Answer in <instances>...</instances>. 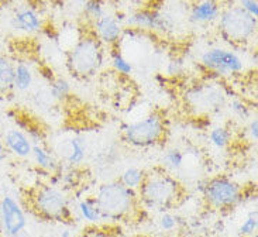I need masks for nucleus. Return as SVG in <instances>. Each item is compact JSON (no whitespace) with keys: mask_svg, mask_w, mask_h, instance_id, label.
Wrapping results in <instances>:
<instances>
[{"mask_svg":"<svg viewBox=\"0 0 258 237\" xmlns=\"http://www.w3.org/2000/svg\"><path fill=\"white\" fill-rule=\"evenodd\" d=\"M137 195L141 208L169 212L181 203L185 195V188L165 168L157 167L147 172L146 180L137 191Z\"/></svg>","mask_w":258,"mask_h":237,"instance_id":"f257e3e1","label":"nucleus"},{"mask_svg":"<svg viewBox=\"0 0 258 237\" xmlns=\"http://www.w3.org/2000/svg\"><path fill=\"white\" fill-rule=\"evenodd\" d=\"M27 206L47 222H72L74 212L67 191L51 184H40L28 191Z\"/></svg>","mask_w":258,"mask_h":237,"instance_id":"f03ea898","label":"nucleus"},{"mask_svg":"<svg viewBox=\"0 0 258 237\" xmlns=\"http://www.w3.org/2000/svg\"><path fill=\"white\" fill-rule=\"evenodd\" d=\"M95 198L102 210L103 220H128L141 209L137 192L124 187L120 181L102 184L98 187Z\"/></svg>","mask_w":258,"mask_h":237,"instance_id":"7ed1b4c3","label":"nucleus"},{"mask_svg":"<svg viewBox=\"0 0 258 237\" xmlns=\"http://www.w3.org/2000/svg\"><path fill=\"white\" fill-rule=\"evenodd\" d=\"M68 54V68L81 79L95 77L105 63V45L100 42L89 24Z\"/></svg>","mask_w":258,"mask_h":237,"instance_id":"20e7f679","label":"nucleus"},{"mask_svg":"<svg viewBox=\"0 0 258 237\" xmlns=\"http://www.w3.org/2000/svg\"><path fill=\"white\" fill-rule=\"evenodd\" d=\"M120 129L123 140L128 146L137 148L158 146L165 140L168 133L167 118L158 112L150 113L133 123H123Z\"/></svg>","mask_w":258,"mask_h":237,"instance_id":"39448f33","label":"nucleus"},{"mask_svg":"<svg viewBox=\"0 0 258 237\" xmlns=\"http://www.w3.org/2000/svg\"><path fill=\"white\" fill-rule=\"evenodd\" d=\"M217 27L224 41L231 45H244L255 35L257 19L240 6H229L222 10Z\"/></svg>","mask_w":258,"mask_h":237,"instance_id":"423d86ee","label":"nucleus"},{"mask_svg":"<svg viewBox=\"0 0 258 237\" xmlns=\"http://www.w3.org/2000/svg\"><path fill=\"white\" fill-rule=\"evenodd\" d=\"M201 191L206 203L216 210L234 209L244 201V189L226 175H216L208 180Z\"/></svg>","mask_w":258,"mask_h":237,"instance_id":"0eeeda50","label":"nucleus"},{"mask_svg":"<svg viewBox=\"0 0 258 237\" xmlns=\"http://www.w3.org/2000/svg\"><path fill=\"white\" fill-rule=\"evenodd\" d=\"M201 67L220 77L237 75L244 71V61L237 52L227 48L213 47L201 55Z\"/></svg>","mask_w":258,"mask_h":237,"instance_id":"6e6552de","label":"nucleus"},{"mask_svg":"<svg viewBox=\"0 0 258 237\" xmlns=\"http://www.w3.org/2000/svg\"><path fill=\"white\" fill-rule=\"evenodd\" d=\"M27 216L17 199L10 195L0 198V231L5 237H21L27 229Z\"/></svg>","mask_w":258,"mask_h":237,"instance_id":"1a4fd4ad","label":"nucleus"},{"mask_svg":"<svg viewBox=\"0 0 258 237\" xmlns=\"http://www.w3.org/2000/svg\"><path fill=\"white\" fill-rule=\"evenodd\" d=\"M189 105L201 112H219L226 105V93L220 86L203 84L188 92Z\"/></svg>","mask_w":258,"mask_h":237,"instance_id":"9d476101","label":"nucleus"},{"mask_svg":"<svg viewBox=\"0 0 258 237\" xmlns=\"http://www.w3.org/2000/svg\"><path fill=\"white\" fill-rule=\"evenodd\" d=\"M127 26L133 30H143L151 33H168L171 21L164 13L153 7H143L128 16Z\"/></svg>","mask_w":258,"mask_h":237,"instance_id":"9b49d317","label":"nucleus"},{"mask_svg":"<svg viewBox=\"0 0 258 237\" xmlns=\"http://www.w3.org/2000/svg\"><path fill=\"white\" fill-rule=\"evenodd\" d=\"M93 33L96 34L100 42L103 45H107L109 48L119 47L120 41L123 40L124 28L121 21L114 14L106 13L100 19L91 24Z\"/></svg>","mask_w":258,"mask_h":237,"instance_id":"f8f14e48","label":"nucleus"},{"mask_svg":"<svg viewBox=\"0 0 258 237\" xmlns=\"http://www.w3.org/2000/svg\"><path fill=\"white\" fill-rule=\"evenodd\" d=\"M0 139L3 141L9 154H12L17 158H23V160L31 157L33 141L28 137L27 133L21 130L20 127L9 129Z\"/></svg>","mask_w":258,"mask_h":237,"instance_id":"ddd939ff","label":"nucleus"},{"mask_svg":"<svg viewBox=\"0 0 258 237\" xmlns=\"http://www.w3.org/2000/svg\"><path fill=\"white\" fill-rule=\"evenodd\" d=\"M10 24H12V28L17 31L33 34V33H38L42 28V19L33 7L23 6L14 10L13 16L10 19Z\"/></svg>","mask_w":258,"mask_h":237,"instance_id":"4468645a","label":"nucleus"},{"mask_svg":"<svg viewBox=\"0 0 258 237\" xmlns=\"http://www.w3.org/2000/svg\"><path fill=\"white\" fill-rule=\"evenodd\" d=\"M31 157L34 160L35 165L47 174H54L63 169L62 162L56 158V155L52 153V150H49L48 146L44 144V141L33 143Z\"/></svg>","mask_w":258,"mask_h":237,"instance_id":"2eb2a0df","label":"nucleus"},{"mask_svg":"<svg viewBox=\"0 0 258 237\" xmlns=\"http://www.w3.org/2000/svg\"><path fill=\"white\" fill-rule=\"evenodd\" d=\"M222 10V5L217 0H201L190 9L189 20L195 24L215 23L220 17Z\"/></svg>","mask_w":258,"mask_h":237,"instance_id":"dca6fc26","label":"nucleus"},{"mask_svg":"<svg viewBox=\"0 0 258 237\" xmlns=\"http://www.w3.org/2000/svg\"><path fill=\"white\" fill-rule=\"evenodd\" d=\"M88 155V147L84 139L81 137H72L67 141L63 147V160L67 165L75 168L79 167Z\"/></svg>","mask_w":258,"mask_h":237,"instance_id":"f3484780","label":"nucleus"},{"mask_svg":"<svg viewBox=\"0 0 258 237\" xmlns=\"http://www.w3.org/2000/svg\"><path fill=\"white\" fill-rule=\"evenodd\" d=\"M14 91V63L0 54V98H7Z\"/></svg>","mask_w":258,"mask_h":237,"instance_id":"a211bd4d","label":"nucleus"},{"mask_svg":"<svg viewBox=\"0 0 258 237\" xmlns=\"http://www.w3.org/2000/svg\"><path fill=\"white\" fill-rule=\"evenodd\" d=\"M78 212L85 222H88L89 224H99L100 222H103L102 210L99 208L95 196L88 195L82 198L78 202Z\"/></svg>","mask_w":258,"mask_h":237,"instance_id":"6ab92c4d","label":"nucleus"},{"mask_svg":"<svg viewBox=\"0 0 258 237\" xmlns=\"http://www.w3.org/2000/svg\"><path fill=\"white\" fill-rule=\"evenodd\" d=\"M34 82V74L24 61L14 64V91L27 92Z\"/></svg>","mask_w":258,"mask_h":237,"instance_id":"aec40b11","label":"nucleus"},{"mask_svg":"<svg viewBox=\"0 0 258 237\" xmlns=\"http://www.w3.org/2000/svg\"><path fill=\"white\" fill-rule=\"evenodd\" d=\"M146 175L147 171H144V169L139 167H130L123 171V174L120 175L119 181L128 189H133L137 192L146 180Z\"/></svg>","mask_w":258,"mask_h":237,"instance_id":"412c9836","label":"nucleus"},{"mask_svg":"<svg viewBox=\"0 0 258 237\" xmlns=\"http://www.w3.org/2000/svg\"><path fill=\"white\" fill-rule=\"evenodd\" d=\"M49 95L54 100L58 102H65L71 98L72 95V88H71L70 81H67L62 77L52 78L49 81Z\"/></svg>","mask_w":258,"mask_h":237,"instance_id":"4be33fe9","label":"nucleus"},{"mask_svg":"<svg viewBox=\"0 0 258 237\" xmlns=\"http://www.w3.org/2000/svg\"><path fill=\"white\" fill-rule=\"evenodd\" d=\"M209 141L213 147L223 150L229 147L233 141V133L226 126H216L209 132Z\"/></svg>","mask_w":258,"mask_h":237,"instance_id":"5701e85b","label":"nucleus"},{"mask_svg":"<svg viewBox=\"0 0 258 237\" xmlns=\"http://www.w3.org/2000/svg\"><path fill=\"white\" fill-rule=\"evenodd\" d=\"M106 13L107 12H106L105 0H89L82 7V16L85 19V24H89V26Z\"/></svg>","mask_w":258,"mask_h":237,"instance_id":"b1692460","label":"nucleus"},{"mask_svg":"<svg viewBox=\"0 0 258 237\" xmlns=\"http://www.w3.org/2000/svg\"><path fill=\"white\" fill-rule=\"evenodd\" d=\"M110 61H112L113 70L116 71L121 77H130L133 74V64L127 60L126 56L120 52L119 47L110 48Z\"/></svg>","mask_w":258,"mask_h":237,"instance_id":"393cba45","label":"nucleus"},{"mask_svg":"<svg viewBox=\"0 0 258 237\" xmlns=\"http://www.w3.org/2000/svg\"><path fill=\"white\" fill-rule=\"evenodd\" d=\"M185 162V153L182 151L181 148H169L165 151L164 157H162V165L164 168H168L171 171H178L183 167Z\"/></svg>","mask_w":258,"mask_h":237,"instance_id":"a878e982","label":"nucleus"},{"mask_svg":"<svg viewBox=\"0 0 258 237\" xmlns=\"http://www.w3.org/2000/svg\"><path fill=\"white\" fill-rule=\"evenodd\" d=\"M258 229V216H257V210L254 209L248 213V216L245 217L243 220V223L240 224L238 227V234L240 236H247L251 237L257 233Z\"/></svg>","mask_w":258,"mask_h":237,"instance_id":"bb28decb","label":"nucleus"},{"mask_svg":"<svg viewBox=\"0 0 258 237\" xmlns=\"http://www.w3.org/2000/svg\"><path fill=\"white\" fill-rule=\"evenodd\" d=\"M181 223L179 217L171 213V212H162V215L160 216L158 224H160V229L162 231H172L178 227V224Z\"/></svg>","mask_w":258,"mask_h":237,"instance_id":"cd10ccee","label":"nucleus"},{"mask_svg":"<svg viewBox=\"0 0 258 237\" xmlns=\"http://www.w3.org/2000/svg\"><path fill=\"white\" fill-rule=\"evenodd\" d=\"M79 237H114L113 233L109 229H105V227H100L98 224H91L88 226L86 229L82 230L81 236Z\"/></svg>","mask_w":258,"mask_h":237,"instance_id":"c85d7f7f","label":"nucleus"},{"mask_svg":"<svg viewBox=\"0 0 258 237\" xmlns=\"http://www.w3.org/2000/svg\"><path fill=\"white\" fill-rule=\"evenodd\" d=\"M230 110L233 112V114H236L237 117L240 118H247L250 116V107L245 105L244 100H241V99H234V100H231L230 103Z\"/></svg>","mask_w":258,"mask_h":237,"instance_id":"c756f323","label":"nucleus"},{"mask_svg":"<svg viewBox=\"0 0 258 237\" xmlns=\"http://www.w3.org/2000/svg\"><path fill=\"white\" fill-rule=\"evenodd\" d=\"M183 71V60L181 58H175L172 61H169L167 67V74L169 77H176Z\"/></svg>","mask_w":258,"mask_h":237,"instance_id":"7c9ffc66","label":"nucleus"},{"mask_svg":"<svg viewBox=\"0 0 258 237\" xmlns=\"http://www.w3.org/2000/svg\"><path fill=\"white\" fill-rule=\"evenodd\" d=\"M240 7L247 12V13L252 16V17H258V2L257 0H240Z\"/></svg>","mask_w":258,"mask_h":237,"instance_id":"2f4dec72","label":"nucleus"},{"mask_svg":"<svg viewBox=\"0 0 258 237\" xmlns=\"http://www.w3.org/2000/svg\"><path fill=\"white\" fill-rule=\"evenodd\" d=\"M247 133L250 136V140L257 143L258 140V120L257 117H252L248 123V127H247Z\"/></svg>","mask_w":258,"mask_h":237,"instance_id":"473e14b6","label":"nucleus"},{"mask_svg":"<svg viewBox=\"0 0 258 237\" xmlns=\"http://www.w3.org/2000/svg\"><path fill=\"white\" fill-rule=\"evenodd\" d=\"M7 157H9V153H7L6 147H5L3 141H2V139H0V164H2V162H5V161L7 160Z\"/></svg>","mask_w":258,"mask_h":237,"instance_id":"72a5a7b5","label":"nucleus"},{"mask_svg":"<svg viewBox=\"0 0 258 237\" xmlns=\"http://www.w3.org/2000/svg\"><path fill=\"white\" fill-rule=\"evenodd\" d=\"M71 2H72V3H75L77 6L84 7V6H85V3H88L89 0H71Z\"/></svg>","mask_w":258,"mask_h":237,"instance_id":"f704fd0d","label":"nucleus"},{"mask_svg":"<svg viewBox=\"0 0 258 237\" xmlns=\"http://www.w3.org/2000/svg\"><path fill=\"white\" fill-rule=\"evenodd\" d=\"M59 237H74V236L71 234L70 230H63L62 233H61V236H59Z\"/></svg>","mask_w":258,"mask_h":237,"instance_id":"c9c22d12","label":"nucleus"},{"mask_svg":"<svg viewBox=\"0 0 258 237\" xmlns=\"http://www.w3.org/2000/svg\"><path fill=\"white\" fill-rule=\"evenodd\" d=\"M136 2H140V3H147V2H150V0H136Z\"/></svg>","mask_w":258,"mask_h":237,"instance_id":"e433bc0d","label":"nucleus"},{"mask_svg":"<svg viewBox=\"0 0 258 237\" xmlns=\"http://www.w3.org/2000/svg\"><path fill=\"white\" fill-rule=\"evenodd\" d=\"M17 2H19V0H17Z\"/></svg>","mask_w":258,"mask_h":237,"instance_id":"4c0bfd02","label":"nucleus"}]
</instances>
